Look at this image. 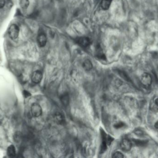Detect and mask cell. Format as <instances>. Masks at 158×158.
<instances>
[{"mask_svg": "<svg viewBox=\"0 0 158 158\" xmlns=\"http://www.w3.org/2000/svg\"><path fill=\"white\" fill-rule=\"evenodd\" d=\"M20 28L16 24H13L10 26L8 29V33L10 39L15 40L18 38L19 35Z\"/></svg>", "mask_w": 158, "mask_h": 158, "instance_id": "obj_1", "label": "cell"}, {"mask_svg": "<svg viewBox=\"0 0 158 158\" xmlns=\"http://www.w3.org/2000/svg\"><path fill=\"white\" fill-rule=\"evenodd\" d=\"M140 82L144 87L149 88L151 86L152 84V78L149 73L145 72L142 74L140 78Z\"/></svg>", "mask_w": 158, "mask_h": 158, "instance_id": "obj_2", "label": "cell"}, {"mask_svg": "<svg viewBox=\"0 0 158 158\" xmlns=\"http://www.w3.org/2000/svg\"><path fill=\"white\" fill-rule=\"evenodd\" d=\"M31 113L33 116L38 117L42 114V109L39 104L34 103L32 104L31 108Z\"/></svg>", "mask_w": 158, "mask_h": 158, "instance_id": "obj_3", "label": "cell"}, {"mask_svg": "<svg viewBox=\"0 0 158 158\" xmlns=\"http://www.w3.org/2000/svg\"><path fill=\"white\" fill-rule=\"evenodd\" d=\"M121 148L124 151H129L132 147V142L130 140L128 139H124L122 140L120 144Z\"/></svg>", "mask_w": 158, "mask_h": 158, "instance_id": "obj_4", "label": "cell"}, {"mask_svg": "<svg viewBox=\"0 0 158 158\" xmlns=\"http://www.w3.org/2000/svg\"><path fill=\"white\" fill-rule=\"evenodd\" d=\"M38 45L40 47H44L46 45L47 42L46 36L43 33H40L38 34L37 38Z\"/></svg>", "mask_w": 158, "mask_h": 158, "instance_id": "obj_5", "label": "cell"}, {"mask_svg": "<svg viewBox=\"0 0 158 158\" xmlns=\"http://www.w3.org/2000/svg\"><path fill=\"white\" fill-rule=\"evenodd\" d=\"M43 78L42 72L39 71H36L32 75V80L33 83L38 84L41 81Z\"/></svg>", "mask_w": 158, "mask_h": 158, "instance_id": "obj_6", "label": "cell"}, {"mask_svg": "<svg viewBox=\"0 0 158 158\" xmlns=\"http://www.w3.org/2000/svg\"><path fill=\"white\" fill-rule=\"evenodd\" d=\"M54 119L55 122L60 125H63L65 123L64 117L60 112H57L54 114Z\"/></svg>", "mask_w": 158, "mask_h": 158, "instance_id": "obj_7", "label": "cell"}, {"mask_svg": "<svg viewBox=\"0 0 158 158\" xmlns=\"http://www.w3.org/2000/svg\"><path fill=\"white\" fill-rule=\"evenodd\" d=\"M77 42L82 47H86L90 44V40L87 37H80L77 40Z\"/></svg>", "mask_w": 158, "mask_h": 158, "instance_id": "obj_8", "label": "cell"}, {"mask_svg": "<svg viewBox=\"0 0 158 158\" xmlns=\"http://www.w3.org/2000/svg\"><path fill=\"white\" fill-rule=\"evenodd\" d=\"M60 100L63 105L67 106L69 105L70 103V97L69 94L67 93H64L61 96Z\"/></svg>", "mask_w": 158, "mask_h": 158, "instance_id": "obj_9", "label": "cell"}, {"mask_svg": "<svg viewBox=\"0 0 158 158\" xmlns=\"http://www.w3.org/2000/svg\"><path fill=\"white\" fill-rule=\"evenodd\" d=\"M82 67L85 71H89L92 69L93 64L90 60L86 59L83 63Z\"/></svg>", "mask_w": 158, "mask_h": 158, "instance_id": "obj_10", "label": "cell"}, {"mask_svg": "<svg viewBox=\"0 0 158 158\" xmlns=\"http://www.w3.org/2000/svg\"><path fill=\"white\" fill-rule=\"evenodd\" d=\"M7 154L10 157H14L16 155V148L13 145L9 146L7 149Z\"/></svg>", "mask_w": 158, "mask_h": 158, "instance_id": "obj_11", "label": "cell"}, {"mask_svg": "<svg viewBox=\"0 0 158 158\" xmlns=\"http://www.w3.org/2000/svg\"><path fill=\"white\" fill-rule=\"evenodd\" d=\"M112 0H102L101 3V6L103 10H107L111 5Z\"/></svg>", "mask_w": 158, "mask_h": 158, "instance_id": "obj_12", "label": "cell"}, {"mask_svg": "<svg viewBox=\"0 0 158 158\" xmlns=\"http://www.w3.org/2000/svg\"><path fill=\"white\" fill-rule=\"evenodd\" d=\"M96 55H97V57L99 59H103V60H105V55L104 54V53H103L101 47L99 46H98L97 49H96Z\"/></svg>", "mask_w": 158, "mask_h": 158, "instance_id": "obj_13", "label": "cell"}, {"mask_svg": "<svg viewBox=\"0 0 158 158\" xmlns=\"http://www.w3.org/2000/svg\"><path fill=\"white\" fill-rule=\"evenodd\" d=\"M133 142L136 146H144L146 145L148 143V140H140L134 139Z\"/></svg>", "mask_w": 158, "mask_h": 158, "instance_id": "obj_14", "label": "cell"}, {"mask_svg": "<svg viewBox=\"0 0 158 158\" xmlns=\"http://www.w3.org/2000/svg\"><path fill=\"white\" fill-rule=\"evenodd\" d=\"M20 4L23 10H26L29 6V0H20Z\"/></svg>", "mask_w": 158, "mask_h": 158, "instance_id": "obj_15", "label": "cell"}, {"mask_svg": "<svg viewBox=\"0 0 158 158\" xmlns=\"http://www.w3.org/2000/svg\"><path fill=\"white\" fill-rule=\"evenodd\" d=\"M21 137H22V136H21L20 132H16V133H14V142L17 143H19L21 141Z\"/></svg>", "mask_w": 158, "mask_h": 158, "instance_id": "obj_16", "label": "cell"}, {"mask_svg": "<svg viewBox=\"0 0 158 158\" xmlns=\"http://www.w3.org/2000/svg\"><path fill=\"white\" fill-rule=\"evenodd\" d=\"M107 144L106 143V142L105 140H103L101 146V149H100L101 153H103L106 151L107 149Z\"/></svg>", "mask_w": 158, "mask_h": 158, "instance_id": "obj_17", "label": "cell"}, {"mask_svg": "<svg viewBox=\"0 0 158 158\" xmlns=\"http://www.w3.org/2000/svg\"><path fill=\"white\" fill-rule=\"evenodd\" d=\"M112 157L114 158H124V156L123 155V153H121L117 152L114 153L113 155L112 156Z\"/></svg>", "mask_w": 158, "mask_h": 158, "instance_id": "obj_18", "label": "cell"}, {"mask_svg": "<svg viewBox=\"0 0 158 158\" xmlns=\"http://www.w3.org/2000/svg\"><path fill=\"white\" fill-rule=\"evenodd\" d=\"M124 123H122V122H120V123H117V124H115L114 127L116 128V129H120V128H121V127H124Z\"/></svg>", "mask_w": 158, "mask_h": 158, "instance_id": "obj_19", "label": "cell"}, {"mask_svg": "<svg viewBox=\"0 0 158 158\" xmlns=\"http://www.w3.org/2000/svg\"><path fill=\"white\" fill-rule=\"evenodd\" d=\"M135 133H136V135H137V136H142L143 135L144 133H143V132L142 131V130L140 129H137L136 130V131H135Z\"/></svg>", "mask_w": 158, "mask_h": 158, "instance_id": "obj_20", "label": "cell"}, {"mask_svg": "<svg viewBox=\"0 0 158 158\" xmlns=\"http://www.w3.org/2000/svg\"><path fill=\"white\" fill-rule=\"evenodd\" d=\"M23 95L25 96V97H30L31 96V94L30 93L27 91H23Z\"/></svg>", "mask_w": 158, "mask_h": 158, "instance_id": "obj_21", "label": "cell"}, {"mask_svg": "<svg viewBox=\"0 0 158 158\" xmlns=\"http://www.w3.org/2000/svg\"><path fill=\"white\" fill-rule=\"evenodd\" d=\"M5 5V0H0V8L3 7Z\"/></svg>", "mask_w": 158, "mask_h": 158, "instance_id": "obj_22", "label": "cell"}, {"mask_svg": "<svg viewBox=\"0 0 158 158\" xmlns=\"http://www.w3.org/2000/svg\"><path fill=\"white\" fill-rule=\"evenodd\" d=\"M155 127L156 129H158V121L155 123Z\"/></svg>", "mask_w": 158, "mask_h": 158, "instance_id": "obj_23", "label": "cell"}, {"mask_svg": "<svg viewBox=\"0 0 158 158\" xmlns=\"http://www.w3.org/2000/svg\"><path fill=\"white\" fill-rule=\"evenodd\" d=\"M155 104L158 107V98L156 99L155 101Z\"/></svg>", "mask_w": 158, "mask_h": 158, "instance_id": "obj_24", "label": "cell"}]
</instances>
